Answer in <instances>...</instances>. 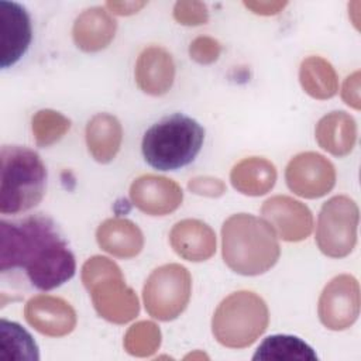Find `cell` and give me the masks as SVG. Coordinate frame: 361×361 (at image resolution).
I'll list each match as a JSON object with an SVG mask.
<instances>
[{
	"label": "cell",
	"instance_id": "cell-1",
	"mask_svg": "<svg viewBox=\"0 0 361 361\" xmlns=\"http://www.w3.org/2000/svg\"><path fill=\"white\" fill-rule=\"evenodd\" d=\"M0 262L6 271L25 268L30 282L41 290L65 283L76 269L75 257L55 224L42 216L1 223Z\"/></svg>",
	"mask_w": 361,
	"mask_h": 361
},
{
	"label": "cell",
	"instance_id": "cell-2",
	"mask_svg": "<svg viewBox=\"0 0 361 361\" xmlns=\"http://www.w3.org/2000/svg\"><path fill=\"white\" fill-rule=\"evenodd\" d=\"M221 238L224 262L240 275L254 276L267 272L281 254L274 228L251 214L228 217L223 224Z\"/></svg>",
	"mask_w": 361,
	"mask_h": 361
},
{
	"label": "cell",
	"instance_id": "cell-3",
	"mask_svg": "<svg viewBox=\"0 0 361 361\" xmlns=\"http://www.w3.org/2000/svg\"><path fill=\"white\" fill-rule=\"evenodd\" d=\"M203 140L204 130L196 120L175 113L145 131L141 149L144 159L152 168L173 171L189 165L196 158Z\"/></svg>",
	"mask_w": 361,
	"mask_h": 361
},
{
	"label": "cell",
	"instance_id": "cell-4",
	"mask_svg": "<svg viewBox=\"0 0 361 361\" xmlns=\"http://www.w3.org/2000/svg\"><path fill=\"white\" fill-rule=\"evenodd\" d=\"M0 212L17 214L37 206L45 190L47 171L37 152L4 145L0 152Z\"/></svg>",
	"mask_w": 361,
	"mask_h": 361
},
{
	"label": "cell",
	"instance_id": "cell-5",
	"mask_svg": "<svg viewBox=\"0 0 361 361\" xmlns=\"http://www.w3.org/2000/svg\"><path fill=\"white\" fill-rule=\"evenodd\" d=\"M82 281L99 316L116 324L133 320L140 310L135 292L126 285L120 268L106 257H92L82 268Z\"/></svg>",
	"mask_w": 361,
	"mask_h": 361
},
{
	"label": "cell",
	"instance_id": "cell-6",
	"mask_svg": "<svg viewBox=\"0 0 361 361\" xmlns=\"http://www.w3.org/2000/svg\"><path fill=\"white\" fill-rule=\"evenodd\" d=\"M268 322L269 313L262 298L250 290H238L217 306L212 329L220 344L244 348L267 330Z\"/></svg>",
	"mask_w": 361,
	"mask_h": 361
},
{
	"label": "cell",
	"instance_id": "cell-7",
	"mask_svg": "<svg viewBox=\"0 0 361 361\" xmlns=\"http://www.w3.org/2000/svg\"><path fill=\"white\" fill-rule=\"evenodd\" d=\"M192 279L189 271L179 264H166L148 276L144 285L147 312L162 322L176 319L190 299Z\"/></svg>",
	"mask_w": 361,
	"mask_h": 361
},
{
	"label": "cell",
	"instance_id": "cell-8",
	"mask_svg": "<svg viewBox=\"0 0 361 361\" xmlns=\"http://www.w3.org/2000/svg\"><path fill=\"white\" fill-rule=\"evenodd\" d=\"M358 207L347 196L327 200L319 214L316 241L323 254L331 258L348 255L357 243Z\"/></svg>",
	"mask_w": 361,
	"mask_h": 361
},
{
	"label": "cell",
	"instance_id": "cell-9",
	"mask_svg": "<svg viewBox=\"0 0 361 361\" xmlns=\"http://www.w3.org/2000/svg\"><path fill=\"white\" fill-rule=\"evenodd\" d=\"M360 313V286L354 276L338 275L324 288L319 299V317L330 330L350 327Z\"/></svg>",
	"mask_w": 361,
	"mask_h": 361
},
{
	"label": "cell",
	"instance_id": "cell-10",
	"mask_svg": "<svg viewBox=\"0 0 361 361\" xmlns=\"http://www.w3.org/2000/svg\"><path fill=\"white\" fill-rule=\"evenodd\" d=\"M285 179L293 193L306 199H316L333 189L336 171L333 164L323 155L303 152L290 159Z\"/></svg>",
	"mask_w": 361,
	"mask_h": 361
},
{
	"label": "cell",
	"instance_id": "cell-11",
	"mask_svg": "<svg viewBox=\"0 0 361 361\" xmlns=\"http://www.w3.org/2000/svg\"><path fill=\"white\" fill-rule=\"evenodd\" d=\"M262 216L285 241L305 240L313 227L310 210L289 196H274L262 204Z\"/></svg>",
	"mask_w": 361,
	"mask_h": 361
},
{
	"label": "cell",
	"instance_id": "cell-12",
	"mask_svg": "<svg viewBox=\"0 0 361 361\" xmlns=\"http://www.w3.org/2000/svg\"><path fill=\"white\" fill-rule=\"evenodd\" d=\"M30 42L31 23L25 8L14 1L0 0V66L14 65Z\"/></svg>",
	"mask_w": 361,
	"mask_h": 361
},
{
	"label": "cell",
	"instance_id": "cell-13",
	"mask_svg": "<svg viewBox=\"0 0 361 361\" xmlns=\"http://www.w3.org/2000/svg\"><path fill=\"white\" fill-rule=\"evenodd\" d=\"M130 197L141 212L151 216H165L180 206L183 193L172 179L142 175L133 182Z\"/></svg>",
	"mask_w": 361,
	"mask_h": 361
},
{
	"label": "cell",
	"instance_id": "cell-14",
	"mask_svg": "<svg viewBox=\"0 0 361 361\" xmlns=\"http://www.w3.org/2000/svg\"><path fill=\"white\" fill-rule=\"evenodd\" d=\"M25 320L41 334L62 337L76 326L73 307L61 298L38 295L30 299L24 309Z\"/></svg>",
	"mask_w": 361,
	"mask_h": 361
},
{
	"label": "cell",
	"instance_id": "cell-15",
	"mask_svg": "<svg viewBox=\"0 0 361 361\" xmlns=\"http://www.w3.org/2000/svg\"><path fill=\"white\" fill-rule=\"evenodd\" d=\"M175 79V63L169 52L161 47L144 49L135 63L138 87L152 96L166 93Z\"/></svg>",
	"mask_w": 361,
	"mask_h": 361
},
{
	"label": "cell",
	"instance_id": "cell-16",
	"mask_svg": "<svg viewBox=\"0 0 361 361\" xmlns=\"http://www.w3.org/2000/svg\"><path fill=\"white\" fill-rule=\"evenodd\" d=\"M169 240L178 255L193 262L206 261L216 251L214 231L206 223L195 219L176 223L171 230Z\"/></svg>",
	"mask_w": 361,
	"mask_h": 361
},
{
	"label": "cell",
	"instance_id": "cell-17",
	"mask_svg": "<svg viewBox=\"0 0 361 361\" xmlns=\"http://www.w3.org/2000/svg\"><path fill=\"white\" fill-rule=\"evenodd\" d=\"M117 24L102 7L85 10L75 21L72 35L78 48L85 52L104 49L114 38Z\"/></svg>",
	"mask_w": 361,
	"mask_h": 361
},
{
	"label": "cell",
	"instance_id": "cell-18",
	"mask_svg": "<svg viewBox=\"0 0 361 361\" xmlns=\"http://www.w3.org/2000/svg\"><path fill=\"white\" fill-rule=\"evenodd\" d=\"M96 238L102 250L118 258H133L144 245V237L137 224L118 217L103 221L96 231Z\"/></svg>",
	"mask_w": 361,
	"mask_h": 361
},
{
	"label": "cell",
	"instance_id": "cell-19",
	"mask_svg": "<svg viewBox=\"0 0 361 361\" xmlns=\"http://www.w3.org/2000/svg\"><path fill=\"white\" fill-rule=\"evenodd\" d=\"M316 140L324 151L336 157L350 154L357 140V126L354 118L344 111H331L326 114L316 126Z\"/></svg>",
	"mask_w": 361,
	"mask_h": 361
},
{
	"label": "cell",
	"instance_id": "cell-20",
	"mask_svg": "<svg viewBox=\"0 0 361 361\" xmlns=\"http://www.w3.org/2000/svg\"><path fill=\"white\" fill-rule=\"evenodd\" d=\"M123 140L120 121L107 113L92 117L86 126V144L92 157L102 164H107L117 155Z\"/></svg>",
	"mask_w": 361,
	"mask_h": 361
},
{
	"label": "cell",
	"instance_id": "cell-21",
	"mask_svg": "<svg viewBox=\"0 0 361 361\" xmlns=\"http://www.w3.org/2000/svg\"><path fill=\"white\" fill-rule=\"evenodd\" d=\"M230 179L238 192L248 196H259L274 188L276 169L268 159L258 157L245 158L234 165Z\"/></svg>",
	"mask_w": 361,
	"mask_h": 361
},
{
	"label": "cell",
	"instance_id": "cell-22",
	"mask_svg": "<svg viewBox=\"0 0 361 361\" xmlns=\"http://www.w3.org/2000/svg\"><path fill=\"white\" fill-rule=\"evenodd\" d=\"M299 80L303 90L319 100L330 99L336 94L338 80L330 62L320 56L306 58L299 69Z\"/></svg>",
	"mask_w": 361,
	"mask_h": 361
},
{
	"label": "cell",
	"instance_id": "cell-23",
	"mask_svg": "<svg viewBox=\"0 0 361 361\" xmlns=\"http://www.w3.org/2000/svg\"><path fill=\"white\" fill-rule=\"evenodd\" d=\"M252 360L274 361H314L313 348L303 340L288 334H274L267 337L257 348Z\"/></svg>",
	"mask_w": 361,
	"mask_h": 361
},
{
	"label": "cell",
	"instance_id": "cell-24",
	"mask_svg": "<svg viewBox=\"0 0 361 361\" xmlns=\"http://www.w3.org/2000/svg\"><path fill=\"white\" fill-rule=\"evenodd\" d=\"M0 353L3 360L38 361V347L34 338L18 323L0 322Z\"/></svg>",
	"mask_w": 361,
	"mask_h": 361
},
{
	"label": "cell",
	"instance_id": "cell-25",
	"mask_svg": "<svg viewBox=\"0 0 361 361\" xmlns=\"http://www.w3.org/2000/svg\"><path fill=\"white\" fill-rule=\"evenodd\" d=\"M71 128V120L55 110H39L32 117V134L39 147L59 141Z\"/></svg>",
	"mask_w": 361,
	"mask_h": 361
},
{
	"label": "cell",
	"instance_id": "cell-26",
	"mask_svg": "<svg viewBox=\"0 0 361 361\" xmlns=\"http://www.w3.org/2000/svg\"><path fill=\"white\" fill-rule=\"evenodd\" d=\"M161 344V331L152 322H138L133 324L124 336V348L135 357L154 354Z\"/></svg>",
	"mask_w": 361,
	"mask_h": 361
},
{
	"label": "cell",
	"instance_id": "cell-27",
	"mask_svg": "<svg viewBox=\"0 0 361 361\" xmlns=\"http://www.w3.org/2000/svg\"><path fill=\"white\" fill-rule=\"evenodd\" d=\"M173 17L183 25H200L207 23L209 11L202 1H178L173 7Z\"/></svg>",
	"mask_w": 361,
	"mask_h": 361
},
{
	"label": "cell",
	"instance_id": "cell-28",
	"mask_svg": "<svg viewBox=\"0 0 361 361\" xmlns=\"http://www.w3.org/2000/svg\"><path fill=\"white\" fill-rule=\"evenodd\" d=\"M221 47L219 41L212 37H197L190 42L189 55L190 58L202 65H209L217 61L220 56Z\"/></svg>",
	"mask_w": 361,
	"mask_h": 361
},
{
	"label": "cell",
	"instance_id": "cell-29",
	"mask_svg": "<svg viewBox=\"0 0 361 361\" xmlns=\"http://www.w3.org/2000/svg\"><path fill=\"white\" fill-rule=\"evenodd\" d=\"M188 188L195 195L206 197H219L226 192L224 182L213 176H196L189 180Z\"/></svg>",
	"mask_w": 361,
	"mask_h": 361
},
{
	"label": "cell",
	"instance_id": "cell-30",
	"mask_svg": "<svg viewBox=\"0 0 361 361\" xmlns=\"http://www.w3.org/2000/svg\"><path fill=\"white\" fill-rule=\"evenodd\" d=\"M341 96L343 100L351 106L355 110H360L361 106V100H360V72H354L353 75H350L343 86L341 90Z\"/></svg>",
	"mask_w": 361,
	"mask_h": 361
},
{
	"label": "cell",
	"instance_id": "cell-31",
	"mask_svg": "<svg viewBox=\"0 0 361 361\" xmlns=\"http://www.w3.org/2000/svg\"><path fill=\"white\" fill-rule=\"evenodd\" d=\"M244 6L247 8H250L251 11H254L255 14H261V16H272L279 13L286 3L285 1H245Z\"/></svg>",
	"mask_w": 361,
	"mask_h": 361
},
{
	"label": "cell",
	"instance_id": "cell-32",
	"mask_svg": "<svg viewBox=\"0 0 361 361\" xmlns=\"http://www.w3.org/2000/svg\"><path fill=\"white\" fill-rule=\"evenodd\" d=\"M145 4V1H109L106 6L114 14L130 16L140 11Z\"/></svg>",
	"mask_w": 361,
	"mask_h": 361
},
{
	"label": "cell",
	"instance_id": "cell-33",
	"mask_svg": "<svg viewBox=\"0 0 361 361\" xmlns=\"http://www.w3.org/2000/svg\"><path fill=\"white\" fill-rule=\"evenodd\" d=\"M203 358H207V355L203 354V353H199V351L192 353V354H189V355L185 357V360H203Z\"/></svg>",
	"mask_w": 361,
	"mask_h": 361
}]
</instances>
